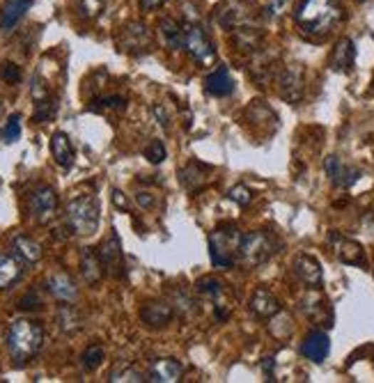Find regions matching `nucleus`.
Here are the masks:
<instances>
[{"label":"nucleus","instance_id":"nucleus-1","mask_svg":"<svg viewBox=\"0 0 374 383\" xmlns=\"http://www.w3.org/2000/svg\"><path fill=\"white\" fill-rule=\"evenodd\" d=\"M345 9L340 0H301L296 26L310 37H326L342 23Z\"/></svg>","mask_w":374,"mask_h":383},{"label":"nucleus","instance_id":"nucleus-2","mask_svg":"<svg viewBox=\"0 0 374 383\" xmlns=\"http://www.w3.org/2000/svg\"><path fill=\"white\" fill-rule=\"evenodd\" d=\"M44 345V328L33 319H16L7 330V354L14 365H26Z\"/></svg>","mask_w":374,"mask_h":383},{"label":"nucleus","instance_id":"nucleus-3","mask_svg":"<svg viewBox=\"0 0 374 383\" xmlns=\"http://www.w3.org/2000/svg\"><path fill=\"white\" fill-rule=\"evenodd\" d=\"M101 206L95 195H78L67 204V225L80 236H92L99 230Z\"/></svg>","mask_w":374,"mask_h":383},{"label":"nucleus","instance_id":"nucleus-4","mask_svg":"<svg viewBox=\"0 0 374 383\" xmlns=\"http://www.w3.org/2000/svg\"><path fill=\"white\" fill-rule=\"evenodd\" d=\"M241 232L232 223L218 225L209 236V255L212 262L218 268H230L239 257V246H241Z\"/></svg>","mask_w":374,"mask_h":383},{"label":"nucleus","instance_id":"nucleus-5","mask_svg":"<svg viewBox=\"0 0 374 383\" xmlns=\"http://www.w3.org/2000/svg\"><path fill=\"white\" fill-rule=\"evenodd\" d=\"M278 248H280V243L271 232L257 230V232L246 234L241 239L239 257H241V262L248 266H259V264L271 260V257L278 253Z\"/></svg>","mask_w":374,"mask_h":383},{"label":"nucleus","instance_id":"nucleus-6","mask_svg":"<svg viewBox=\"0 0 374 383\" xmlns=\"http://www.w3.org/2000/svg\"><path fill=\"white\" fill-rule=\"evenodd\" d=\"M184 48L191 56V60H195L202 67H212L216 62L214 41L204 33V28L193 23V21H186L184 23Z\"/></svg>","mask_w":374,"mask_h":383},{"label":"nucleus","instance_id":"nucleus-7","mask_svg":"<svg viewBox=\"0 0 374 383\" xmlns=\"http://www.w3.org/2000/svg\"><path fill=\"white\" fill-rule=\"evenodd\" d=\"M216 19H218V23L227 30H232V33L239 28L259 26L255 7L251 3H246V0H225V3L218 5Z\"/></svg>","mask_w":374,"mask_h":383},{"label":"nucleus","instance_id":"nucleus-8","mask_svg":"<svg viewBox=\"0 0 374 383\" xmlns=\"http://www.w3.org/2000/svg\"><path fill=\"white\" fill-rule=\"evenodd\" d=\"M276 85L280 97L289 103H296L303 97V90H306V69L303 65H287V67H280L278 74H276Z\"/></svg>","mask_w":374,"mask_h":383},{"label":"nucleus","instance_id":"nucleus-9","mask_svg":"<svg viewBox=\"0 0 374 383\" xmlns=\"http://www.w3.org/2000/svg\"><path fill=\"white\" fill-rule=\"evenodd\" d=\"M30 214L39 225H48L58 214V195L51 186H37L28 198Z\"/></svg>","mask_w":374,"mask_h":383},{"label":"nucleus","instance_id":"nucleus-10","mask_svg":"<svg viewBox=\"0 0 374 383\" xmlns=\"http://www.w3.org/2000/svg\"><path fill=\"white\" fill-rule=\"evenodd\" d=\"M99 257L101 264L106 268V273L113 278H122L124 276V255H122V241L115 230H110V234L101 241L99 246Z\"/></svg>","mask_w":374,"mask_h":383},{"label":"nucleus","instance_id":"nucleus-11","mask_svg":"<svg viewBox=\"0 0 374 383\" xmlns=\"http://www.w3.org/2000/svg\"><path fill=\"white\" fill-rule=\"evenodd\" d=\"M292 268H294V273H296L298 280L303 283V285H308L310 289H319L321 283H324V273H321V264L315 260L313 255L301 253V255L296 257V260H294Z\"/></svg>","mask_w":374,"mask_h":383},{"label":"nucleus","instance_id":"nucleus-12","mask_svg":"<svg viewBox=\"0 0 374 383\" xmlns=\"http://www.w3.org/2000/svg\"><path fill=\"white\" fill-rule=\"evenodd\" d=\"M46 292L53 298H58L60 303H71V301H76L78 287H76L74 278H71L69 273L58 271V273L46 278Z\"/></svg>","mask_w":374,"mask_h":383},{"label":"nucleus","instance_id":"nucleus-13","mask_svg":"<svg viewBox=\"0 0 374 383\" xmlns=\"http://www.w3.org/2000/svg\"><path fill=\"white\" fill-rule=\"evenodd\" d=\"M182 374H184V367H182L180 360L159 358L150 365L147 381H152V383H177V381H182Z\"/></svg>","mask_w":374,"mask_h":383},{"label":"nucleus","instance_id":"nucleus-14","mask_svg":"<svg viewBox=\"0 0 374 383\" xmlns=\"http://www.w3.org/2000/svg\"><path fill=\"white\" fill-rule=\"evenodd\" d=\"M324 170L333 182V186L338 189H349V186H354L360 177V170L356 168H349V165L342 163L338 157H326L324 159Z\"/></svg>","mask_w":374,"mask_h":383},{"label":"nucleus","instance_id":"nucleus-15","mask_svg":"<svg viewBox=\"0 0 374 383\" xmlns=\"http://www.w3.org/2000/svg\"><path fill=\"white\" fill-rule=\"evenodd\" d=\"M248 305H251V313L259 319H274L280 313V301L271 289L266 287H257Z\"/></svg>","mask_w":374,"mask_h":383},{"label":"nucleus","instance_id":"nucleus-16","mask_svg":"<svg viewBox=\"0 0 374 383\" xmlns=\"http://www.w3.org/2000/svg\"><path fill=\"white\" fill-rule=\"evenodd\" d=\"M301 313H303L308 319H313L315 324H324V326H331V319H333L328 301L321 294H317V289L310 292L303 301H301Z\"/></svg>","mask_w":374,"mask_h":383},{"label":"nucleus","instance_id":"nucleus-17","mask_svg":"<svg viewBox=\"0 0 374 383\" xmlns=\"http://www.w3.org/2000/svg\"><path fill=\"white\" fill-rule=\"evenodd\" d=\"M212 174H214V168H209V165H204L200 161H191L186 168H182L180 182L189 191H202L204 186L212 182Z\"/></svg>","mask_w":374,"mask_h":383},{"label":"nucleus","instance_id":"nucleus-18","mask_svg":"<svg viewBox=\"0 0 374 383\" xmlns=\"http://www.w3.org/2000/svg\"><path fill=\"white\" fill-rule=\"evenodd\" d=\"M331 243L336 248V255L342 264H351V266H365V251L363 246L351 241V239H342L338 234H331Z\"/></svg>","mask_w":374,"mask_h":383},{"label":"nucleus","instance_id":"nucleus-19","mask_svg":"<svg viewBox=\"0 0 374 383\" xmlns=\"http://www.w3.org/2000/svg\"><path fill=\"white\" fill-rule=\"evenodd\" d=\"M172 317H175V308L168 305V303H163V301H150V303H145L140 308V319L150 328L168 326L172 322Z\"/></svg>","mask_w":374,"mask_h":383},{"label":"nucleus","instance_id":"nucleus-20","mask_svg":"<svg viewBox=\"0 0 374 383\" xmlns=\"http://www.w3.org/2000/svg\"><path fill=\"white\" fill-rule=\"evenodd\" d=\"M80 276L88 285H99L101 278L106 276V268L101 264V257L95 248H83L80 251Z\"/></svg>","mask_w":374,"mask_h":383},{"label":"nucleus","instance_id":"nucleus-21","mask_svg":"<svg viewBox=\"0 0 374 383\" xmlns=\"http://www.w3.org/2000/svg\"><path fill=\"white\" fill-rule=\"evenodd\" d=\"M122 46L127 51H147L152 46V35L145 23L133 21L122 30Z\"/></svg>","mask_w":374,"mask_h":383},{"label":"nucleus","instance_id":"nucleus-22","mask_svg":"<svg viewBox=\"0 0 374 383\" xmlns=\"http://www.w3.org/2000/svg\"><path fill=\"white\" fill-rule=\"evenodd\" d=\"M331 351V340L326 333H321V330H313V333H308L303 345H301V354H303L308 360H313V363H321V360H326Z\"/></svg>","mask_w":374,"mask_h":383},{"label":"nucleus","instance_id":"nucleus-23","mask_svg":"<svg viewBox=\"0 0 374 383\" xmlns=\"http://www.w3.org/2000/svg\"><path fill=\"white\" fill-rule=\"evenodd\" d=\"M204 90L207 95L218 97V99L230 97L234 92V80L230 76V71H227V67H216L212 74L204 78Z\"/></svg>","mask_w":374,"mask_h":383},{"label":"nucleus","instance_id":"nucleus-24","mask_svg":"<svg viewBox=\"0 0 374 383\" xmlns=\"http://www.w3.org/2000/svg\"><path fill=\"white\" fill-rule=\"evenodd\" d=\"M30 5H33V0H5L3 9H0V30L3 33H12L19 26V21L26 16Z\"/></svg>","mask_w":374,"mask_h":383},{"label":"nucleus","instance_id":"nucleus-25","mask_svg":"<svg viewBox=\"0 0 374 383\" xmlns=\"http://www.w3.org/2000/svg\"><path fill=\"white\" fill-rule=\"evenodd\" d=\"M51 154H53L60 168H71V163H74V145H71L67 133L62 131L53 133V138H51Z\"/></svg>","mask_w":374,"mask_h":383},{"label":"nucleus","instance_id":"nucleus-26","mask_svg":"<svg viewBox=\"0 0 374 383\" xmlns=\"http://www.w3.org/2000/svg\"><path fill=\"white\" fill-rule=\"evenodd\" d=\"M12 251L14 255L19 257L21 262H26V264H37L41 260V246L35 241V239H30V236L26 234H16L14 239H12Z\"/></svg>","mask_w":374,"mask_h":383},{"label":"nucleus","instance_id":"nucleus-27","mask_svg":"<svg viewBox=\"0 0 374 383\" xmlns=\"http://www.w3.org/2000/svg\"><path fill=\"white\" fill-rule=\"evenodd\" d=\"M21 276H24V268L19 264V257L0 253V292L14 287L21 280Z\"/></svg>","mask_w":374,"mask_h":383},{"label":"nucleus","instance_id":"nucleus-28","mask_svg":"<svg viewBox=\"0 0 374 383\" xmlns=\"http://www.w3.org/2000/svg\"><path fill=\"white\" fill-rule=\"evenodd\" d=\"M354 60H356V48H354V41L351 39H340L333 53H331V67L338 69V71H349L354 67Z\"/></svg>","mask_w":374,"mask_h":383},{"label":"nucleus","instance_id":"nucleus-29","mask_svg":"<svg viewBox=\"0 0 374 383\" xmlns=\"http://www.w3.org/2000/svg\"><path fill=\"white\" fill-rule=\"evenodd\" d=\"M56 322H58V328L62 330V333L67 335H74L78 333V330L83 328V317L80 313L74 308V305H60L58 315H56Z\"/></svg>","mask_w":374,"mask_h":383},{"label":"nucleus","instance_id":"nucleus-30","mask_svg":"<svg viewBox=\"0 0 374 383\" xmlns=\"http://www.w3.org/2000/svg\"><path fill=\"white\" fill-rule=\"evenodd\" d=\"M159 33L168 48L184 46V23H177L175 19H161L159 21Z\"/></svg>","mask_w":374,"mask_h":383},{"label":"nucleus","instance_id":"nucleus-31","mask_svg":"<svg viewBox=\"0 0 374 383\" xmlns=\"http://www.w3.org/2000/svg\"><path fill=\"white\" fill-rule=\"evenodd\" d=\"M108 381L110 383H140V381H147V379H145L142 372L136 369L133 365H120L110 372Z\"/></svg>","mask_w":374,"mask_h":383},{"label":"nucleus","instance_id":"nucleus-32","mask_svg":"<svg viewBox=\"0 0 374 383\" xmlns=\"http://www.w3.org/2000/svg\"><path fill=\"white\" fill-rule=\"evenodd\" d=\"M103 358H106V351H103V347L101 345H90L80 356V367L85 372H95L103 363Z\"/></svg>","mask_w":374,"mask_h":383},{"label":"nucleus","instance_id":"nucleus-33","mask_svg":"<svg viewBox=\"0 0 374 383\" xmlns=\"http://www.w3.org/2000/svg\"><path fill=\"white\" fill-rule=\"evenodd\" d=\"M172 298H175V303H172L175 313H180V315H184V317H189V315L195 313V303L191 301V296H189V294L182 292V289H175V292H172Z\"/></svg>","mask_w":374,"mask_h":383},{"label":"nucleus","instance_id":"nucleus-34","mask_svg":"<svg viewBox=\"0 0 374 383\" xmlns=\"http://www.w3.org/2000/svg\"><path fill=\"white\" fill-rule=\"evenodd\" d=\"M195 292L202 296H209V298H218L223 294V285L214 280V278H200V280L195 283Z\"/></svg>","mask_w":374,"mask_h":383},{"label":"nucleus","instance_id":"nucleus-35","mask_svg":"<svg viewBox=\"0 0 374 383\" xmlns=\"http://www.w3.org/2000/svg\"><path fill=\"white\" fill-rule=\"evenodd\" d=\"M292 3L294 0H266L264 12L269 19H283L289 9H292Z\"/></svg>","mask_w":374,"mask_h":383},{"label":"nucleus","instance_id":"nucleus-36","mask_svg":"<svg viewBox=\"0 0 374 383\" xmlns=\"http://www.w3.org/2000/svg\"><path fill=\"white\" fill-rule=\"evenodd\" d=\"M0 138L5 142H16L21 138V115H12L7 120L5 129L0 131Z\"/></svg>","mask_w":374,"mask_h":383},{"label":"nucleus","instance_id":"nucleus-37","mask_svg":"<svg viewBox=\"0 0 374 383\" xmlns=\"http://www.w3.org/2000/svg\"><path fill=\"white\" fill-rule=\"evenodd\" d=\"M78 12L85 19H97L103 12V0H78Z\"/></svg>","mask_w":374,"mask_h":383},{"label":"nucleus","instance_id":"nucleus-38","mask_svg":"<svg viewBox=\"0 0 374 383\" xmlns=\"http://www.w3.org/2000/svg\"><path fill=\"white\" fill-rule=\"evenodd\" d=\"M227 198H230L232 202H237L239 206H248V204H251V200H253V191L248 189V186L239 184V186H234V189H230Z\"/></svg>","mask_w":374,"mask_h":383},{"label":"nucleus","instance_id":"nucleus-39","mask_svg":"<svg viewBox=\"0 0 374 383\" xmlns=\"http://www.w3.org/2000/svg\"><path fill=\"white\" fill-rule=\"evenodd\" d=\"M145 159L150 163H163L165 161V145L161 140H152L147 147H145Z\"/></svg>","mask_w":374,"mask_h":383},{"label":"nucleus","instance_id":"nucleus-40","mask_svg":"<svg viewBox=\"0 0 374 383\" xmlns=\"http://www.w3.org/2000/svg\"><path fill=\"white\" fill-rule=\"evenodd\" d=\"M95 103L99 106H90V110H122L124 108V97L120 95H110V97H103V99H97Z\"/></svg>","mask_w":374,"mask_h":383},{"label":"nucleus","instance_id":"nucleus-41","mask_svg":"<svg viewBox=\"0 0 374 383\" xmlns=\"http://www.w3.org/2000/svg\"><path fill=\"white\" fill-rule=\"evenodd\" d=\"M0 76H3V80H7V83H21V78H24L21 67L12 65V62H5V65L0 67Z\"/></svg>","mask_w":374,"mask_h":383},{"label":"nucleus","instance_id":"nucleus-42","mask_svg":"<svg viewBox=\"0 0 374 383\" xmlns=\"http://www.w3.org/2000/svg\"><path fill=\"white\" fill-rule=\"evenodd\" d=\"M39 305H41V298H39V294H37V289H30V292L19 301V308H21V310H37Z\"/></svg>","mask_w":374,"mask_h":383},{"label":"nucleus","instance_id":"nucleus-43","mask_svg":"<svg viewBox=\"0 0 374 383\" xmlns=\"http://www.w3.org/2000/svg\"><path fill=\"white\" fill-rule=\"evenodd\" d=\"M152 112H154V117H157V122L161 124L163 129H168V127H170L168 112H165V108H163V106H154V108H152Z\"/></svg>","mask_w":374,"mask_h":383},{"label":"nucleus","instance_id":"nucleus-44","mask_svg":"<svg viewBox=\"0 0 374 383\" xmlns=\"http://www.w3.org/2000/svg\"><path fill=\"white\" fill-rule=\"evenodd\" d=\"M113 202H115V206H120V209H124V211L129 209V200L122 191H113Z\"/></svg>","mask_w":374,"mask_h":383},{"label":"nucleus","instance_id":"nucleus-45","mask_svg":"<svg viewBox=\"0 0 374 383\" xmlns=\"http://www.w3.org/2000/svg\"><path fill=\"white\" fill-rule=\"evenodd\" d=\"M142 9H157L161 5H165V0H138Z\"/></svg>","mask_w":374,"mask_h":383},{"label":"nucleus","instance_id":"nucleus-46","mask_svg":"<svg viewBox=\"0 0 374 383\" xmlns=\"http://www.w3.org/2000/svg\"><path fill=\"white\" fill-rule=\"evenodd\" d=\"M138 204H142V206H152L154 204V198L150 193H138Z\"/></svg>","mask_w":374,"mask_h":383},{"label":"nucleus","instance_id":"nucleus-47","mask_svg":"<svg viewBox=\"0 0 374 383\" xmlns=\"http://www.w3.org/2000/svg\"><path fill=\"white\" fill-rule=\"evenodd\" d=\"M0 108H3V97H0Z\"/></svg>","mask_w":374,"mask_h":383}]
</instances>
